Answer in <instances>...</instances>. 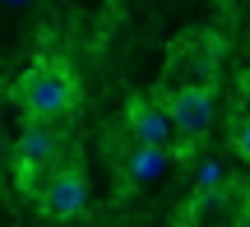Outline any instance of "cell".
Segmentation results:
<instances>
[{
    "label": "cell",
    "instance_id": "obj_1",
    "mask_svg": "<svg viewBox=\"0 0 250 227\" xmlns=\"http://www.w3.org/2000/svg\"><path fill=\"white\" fill-rule=\"evenodd\" d=\"M9 98L23 107L28 121H65L79 107V83L61 61H33L9 83Z\"/></svg>",
    "mask_w": 250,
    "mask_h": 227
},
{
    "label": "cell",
    "instance_id": "obj_2",
    "mask_svg": "<svg viewBox=\"0 0 250 227\" xmlns=\"http://www.w3.org/2000/svg\"><path fill=\"white\" fill-rule=\"evenodd\" d=\"M167 111H171V125H176V139L186 148H195L213 130V88L208 83H186L167 98Z\"/></svg>",
    "mask_w": 250,
    "mask_h": 227
},
{
    "label": "cell",
    "instance_id": "obj_3",
    "mask_svg": "<svg viewBox=\"0 0 250 227\" xmlns=\"http://www.w3.org/2000/svg\"><path fill=\"white\" fill-rule=\"evenodd\" d=\"M37 204H42V213L51 223L83 218V209H88V181H83V172H79V167H56V172L46 176Z\"/></svg>",
    "mask_w": 250,
    "mask_h": 227
},
{
    "label": "cell",
    "instance_id": "obj_4",
    "mask_svg": "<svg viewBox=\"0 0 250 227\" xmlns=\"http://www.w3.org/2000/svg\"><path fill=\"white\" fill-rule=\"evenodd\" d=\"M125 130H130L134 144H167V139L176 135L171 111L162 107L158 98H134L130 107H125Z\"/></svg>",
    "mask_w": 250,
    "mask_h": 227
},
{
    "label": "cell",
    "instance_id": "obj_5",
    "mask_svg": "<svg viewBox=\"0 0 250 227\" xmlns=\"http://www.w3.org/2000/svg\"><path fill=\"white\" fill-rule=\"evenodd\" d=\"M162 167H167V144H134L130 158H125V181H134V186L158 181Z\"/></svg>",
    "mask_w": 250,
    "mask_h": 227
},
{
    "label": "cell",
    "instance_id": "obj_6",
    "mask_svg": "<svg viewBox=\"0 0 250 227\" xmlns=\"http://www.w3.org/2000/svg\"><path fill=\"white\" fill-rule=\"evenodd\" d=\"M232 148L250 163V116H236L232 121Z\"/></svg>",
    "mask_w": 250,
    "mask_h": 227
},
{
    "label": "cell",
    "instance_id": "obj_7",
    "mask_svg": "<svg viewBox=\"0 0 250 227\" xmlns=\"http://www.w3.org/2000/svg\"><path fill=\"white\" fill-rule=\"evenodd\" d=\"M227 181V176H223V167H218V163H199V190H208V186H223Z\"/></svg>",
    "mask_w": 250,
    "mask_h": 227
},
{
    "label": "cell",
    "instance_id": "obj_8",
    "mask_svg": "<svg viewBox=\"0 0 250 227\" xmlns=\"http://www.w3.org/2000/svg\"><path fill=\"white\" fill-rule=\"evenodd\" d=\"M236 227H250V190L241 195V204H236Z\"/></svg>",
    "mask_w": 250,
    "mask_h": 227
},
{
    "label": "cell",
    "instance_id": "obj_9",
    "mask_svg": "<svg viewBox=\"0 0 250 227\" xmlns=\"http://www.w3.org/2000/svg\"><path fill=\"white\" fill-rule=\"evenodd\" d=\"M9 5H23V0H9Z\"/></svg>",
    "mask_w": 250,
    "mask_h": 227
}]
</instances>
